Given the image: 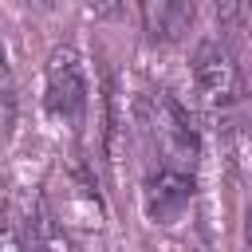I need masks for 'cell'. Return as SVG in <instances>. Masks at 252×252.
<instances>
[{
    "label": "cell",
    "mask_w": 252,
    "mask_h": 252,
    "mask_svg": "<svg viewBox=\"0 0 252 252\" xmlns=\"http://www.w3.org/2000/svg\"><path fill=\"white\" fill-rule=\"evenodd\" d=\"M189 201H193V169L161 165L146 181V213L154 224H173Z\"/></svg>",
    "instance_id": "obj_4"
},
{
    "label": "cell",
    "mask_w": 252,
    "mask_h": 252,
    "mask_svg": "<svg viewBox=\"0 0 252 252\" xmlns=\"http://www.w3.org/2000/svg\"><path fill=\"white\" fill-rule=\"evenodd\" d=\"M87 8H91L94 16H102V20H114V16L122 12V0H87Z\"/></svg>",
    "instance_id": "obj_8"
},
{
    "label": "cell",
    "mask_w": 252,
    "mask_h": 252,
    "mask_svg": "<svg viewBox=\"0 0 252 252\" xmlns=\"http://www.w3.org/2000/svg\"><path fill=\"white\" fill-rule=\"evenodd\" d=\"M24 236L16 232V220H8V201H4V185H0V248H20Z\"/></svg>",
    "instance_id": "obj_6"
},
{
    "label": "cell",
    "mask_w": 252,
    "mask_h": 252,
    "mask_svg": "<svg viewBox=\"0 0 252 252\" xmlns=\"http://www.w3.org/2000/svg\"><path fill=\"white\" fill-rule=\"evenodd\" d=\"M244 240H248V248H252V209H248V220H244Z\"/></svg>",
    "instance_id": "obj_9"
},
{
    "label": "cell",
    "mask_w": 252,
    "mask_h": 252,
    "mask_svg": "<svg viewBox=\"0 0 252 252\" xmlns=\"http://www.w3.org/2000/svg\"><path fill=\"white\" fill-rule=\"evenodd\" d=\"M35 4H39V8H51V4H55V0H35Z\"/></svg>",
    "instance_id": "obj_10"
},
{
    "label": "cell",
    "mask_w": 252,
    "mask_h": 252,
    "mask_svg": "<svg viewBox=\"0 0 252 252\" xmlns=\"http://www.w3.org/2000/svg\"><path fill=\"white\" fill-rule=\"evenodd\" d=\"M193 79H197V91L205 94L209 106H232V102L244 98L240 67L228 55V47L217 43V39H201L197 43V51H193Z\"/></svg>",
    "instance_id": "obj_3"
},
{
    "label": "cell",
    "mask_w": 252,
    "mask_h": 252,
    "mask_svg": "<svg viewBox=\"0 0 252 252\" xmlns=\"http://www.w3.org/2000/svg\"><path fill=\"white\" fill-rule=\"evenodd\" d=\"M248 12H252V0H248Z\"/></svg>",
    "instance_id": "obj_11"
},
{
    "label": "cell",
    "mask_w": 252,
    "mask_h": 252,
    "mask_svg": "<svg viewBox=\"0 0 252 252\" xmlns=\"http://www.w3.org/2000/svg\"><path fill=\"white\" fill-rule=\"evenodd\" d=\"M142 32L150 43H177L197 16V0H138Z\"/></svg>",
    "instance_id": "obj_5"
},
{
    "label": "cell",
    "mask_w": 252,
    "mask_h": 252,
    "mask_svg": "<svg viewBox=\"0 0 252 252\" xmlns=\"http://www.w3.org/2000/svg\"><path fill=\"white\" fill-rule=\"evenodd\" d=\"M142 114H146V134H150L161 165L193 169L197 154H201V138H197V126H193L189 110L169 91H150V98L142 102Z\"/></svg>",
    "instance_id": "obj_1"
},
{
    "label": "cell",
    "mask_w": 252,
    "mask_h": 252,
    "mask_svg": "<svg viewBox=\"0 0 252 252\" xmlns=\"http://www.w3.org/2000/svg\"><path fill=\"white\" fill-rule=\"evenodd\" d=\"M47 114L79 126L87 118V102H91V87H87V71H83V55L75 47H55L47 55Z\"/></svg>",
    "instance_id": "obj_2"
},
{
    "label": "cell",
    "mask_w": 252,
    "mask_h": 252,
    "mask_svg": "<svg viewBox=\"0 0 252 252\" xmlns=\"http://www.w3.org/2000/svg\"><path fill=\"white\" fill-rule=\"evenodd\" d=\"M12 102H16V79H12L8 55H4V47H0V106L12 110Z\"/></svg>",
    "instance_id": "obj_7"
}]
</instances>
